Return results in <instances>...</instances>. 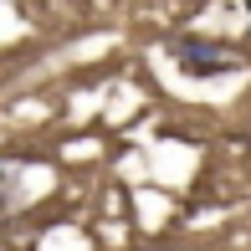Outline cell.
I'll return each instance as SVG.
<instances>
[{
    "label": "cell",
    "instance_id": "cell-3",
    "mask_svg": "<svg viewBox=\"0 0 251 251\" xmlns=\"http://www.w3.org/2000/svg\"><path fill=\"white\" fill-rule=\"evenodd\" d=\"M159 251H179V246H159Z\"/></svg>",
    "mask_w": 251,
    "mask_h": 251
},
{
    "label": "cell",
    "instance_id": "cell-1",
    "mask_svg": "<svg viewBox=\"0 0 251 251\" xmlns=\"http://www.w3.org/2000/svg\"><path fill=\"white\" fill-rule=\"evenodd\" d=\"M169 56H175V67L185 77H226V72H241L246 67V56L236 47H226L215 36H195V31L169 36Z\"/></svg>",
    "mask_w": 251,
    "mask_h": 251
},
{
    "label": "cell",
    "instance_id": "cell-4",
    "mask_svg": "<svg viewBox=\"0 0 251 251\" xmlns=\"http://www.w3.org/2000/svg\"><path fill=\"white\" fill-rule=\"evenodd\" d=\"M246 10H251V0H246Z\"/></svg>",
    "mask_w": 251,
    "mask_h": 251
},
{
    "label": "cell",
    "instance_id": "cell-2",
    "mask_svg": "<svg viewBox=\"0 0 251 251\" xmlns=\"http://www.w3.org/2000/svg\"><path fill=\"white\" fill-rule=\"evenodd\" d=\"M16 195H21V164L16 159H0V215L16 205Z\"/></svg>",
    "mask_w": 251,
    "mask_h": 251
}]
</instances>
